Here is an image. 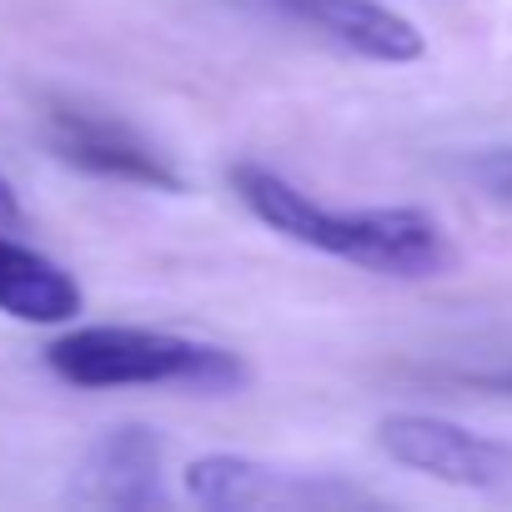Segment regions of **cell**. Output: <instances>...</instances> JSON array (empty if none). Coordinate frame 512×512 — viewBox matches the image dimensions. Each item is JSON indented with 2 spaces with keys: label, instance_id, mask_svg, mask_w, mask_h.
I'll return each mask as SVG.
<instances>
[{
  "label": "cell",
  "instance_id": "obj_7",
  "mask_svg": "<svg viewBox=\"0 0 512 512\" xmlns=\"http://www.w3.org/2000/svg\"><path fill=\"white\" fill-rule=\"evenodd\" d=\"M186 497L211 507V512H251V507H302V502H322L327 492L317 482H302L292 472H277L256 457L241 452H206L196 462H186L181 472Z\"/></svg>",
  "mask_w": 512,
  "mask_h": 512
},
{
  "label": "cell",
  "instance_id": "obj_2",
  "mask_svg": "<svg viewBox=\"0 0 512 512\" xmlns=\"http://www.w3.org/2000/svg\"><path fill=\"white\" fill-rule=\"evenodd\" d=\"M46 362L61 382L86 392L186 387L201 397H221L246 382V362L231 347L151 327H71L46 347Z\"/></svg>",
  "mask_w": 512,
  "mask_h": 512
},
{
  "label": "cell",
  "instance_id": "obj_1",
  "mask_svg": "<svg viewBox=\"0 0 512 512\" xmlns=\"http://www.w3.org/2000/svg\"><path fill=\"white\" fill-rule=\"evenodd\" d=\"M231 186H236L241 206L267 231H277V236H287L307 251L337 256V262L362 267L372 277L422 282V277H442L457 262V251L447 241V226L422 206L337 211V206H322L297 181H287L282 171L256 166V161L231 166Z\"/></svg>",
  "mask_w": 512,
  "mask_h": 512
},
{
  "label": "cell",
  "instance_id": "obj_10",
  "mask_svg": "<svg viewBox=\"0 0 512 512\" xmlns=\"http://www.w3.org/2000/svg\"><path fill=\"white\" fill-rule=\"evenodd\" d=\"M21 221V201H16V191H11V181L0 176V231H11Z\"/></svg>",
  "mask_w": 512,
  "mask_h": 512
},
{
  "label": "cell",
  "instance_id": "obj_6",
  "mask_svg": "<svg viewBox=\"0 0 512 512\" xmlns=\"http://www.w3.org/2000/svg\"><path fill=\"white\" fill-rule=\"evenodd\" d=\"M76 497L96 507H151L161 502V437L151 427H111L101 432L81 467Z\"/></svg>",
  "mask_w": 512,
  "mask_h": 512
},
{
  "label": "cell",
  "instance_id": "obj_4",
  "mask_svg": "<svg viewBox=\"0 0 512 512\" xmlns=\"http://www.w3.org/2000/svg\"><path fill=\"white\" fill-rule=\"evenodd\" d=\"M51 151L66 166L91 171V176H106V181L146 186V191H181V171L151 141H141L131 126L106 121V116L56 111L51 116Z\"/></svg>",
  "mask_w": 512,
  "mask_h": 512
},
{
  "label": "cell",
  "instance_id": "obj_5",
  "mask_svg": "<svg viewBox=\"0 0 512 512\" xmlns=\"http://www.w3.org/2000/svg\"><path fill=\"white\" fill-rule=\"evenodd\" d=\"M282 16L322 31L327 41L347 46L362 61H382V66H412L427 56V36L382 0H267Z\"/></svg>",
  "mask_w": 512,
  "mask_h": 512
},
{
  "label": "cell",
  "instance_id": "obj_9",
  "mask_svg": "<svg viewBox=\"0 0 512 512\" xmlns=\"http://www.w3.org/2000/svg\"><path fill=\"white\" fill-rule=\"evenodd\" d=\"M482 181H487L492 196L512 201V151H507V156H492V161L482 166Z\"/></svg>",
  "mask_w": 512,
  "mask_h": 512
},
{
  "label": "cell",
  "instance_id": "obj_3",
  "mask_svg": "<svg viewBox=\"0 0 512 512\" xmlns=\"http://www.w3.org/2000/svg\"><path fill=\"white\" fill-rule=\"evenodd\" d=\"M382 457H392L407 472L437 477L447 487L467 492H507L512 487V442L482 437L462 422L432 417V412H392L372 427Z\"/></svg>",
  "mask_w": 512,
  "mask_h": 512
},
{
  "label": "cell",
  "instance_id": "obj_8",
  "mask_svg": "<svg viewBox=\"0 0 512 512\" xmlns=\"http://www.w3.org/2000/svg\"><path fill=\"white\" fill-rule=\"evenodd\" d=\"M86 307L81 282L46 251L0 231V312L26 327H66Z\"/></svg>",
  "mask_w": 512,
  "mask_h": 512
}]
</instances>
